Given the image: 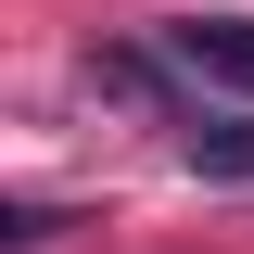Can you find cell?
Wrapping results in <instances>:
<instances>
[{"label":"cell","instance_id":"6da1fadb","mask_svg":"<svg viewBox=\"0 0 254 254\" xmlns=\"http://www.w3.org/2000/svg\"><path fill=\"white\" fill-rule=\"evenodd\" d=\"M178 76H203V89H229V102H254V13H178V26L153 38Z\"/></svg>","mask_w":254,"mask_h":254},{"label":"cell","instance_id":"7a4b0ae2","mask_svg":"<svg viewBox=\"0 0 254 254\" xmlns=\"http://www.w3.org/2000/svg\"><path fill=\"white\" fill-rule=\"evenodd\" d=\"M178 165H190V178H242V190H254V115H178Z\"/></svg>","mask_w":254,"mask_h":254}]
</instances>
